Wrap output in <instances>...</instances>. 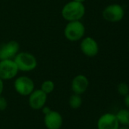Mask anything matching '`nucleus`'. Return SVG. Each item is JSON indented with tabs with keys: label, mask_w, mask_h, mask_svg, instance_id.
Segmentation results:
<instances>
[{
	"label": "nucleus",
	"mask_w": 129,
	"mask_h": 129,
	"mask_svg": "<svg viewBox=\"0 0 129 129\" xmlns=\"http://www.w3.org/2000/svg\"><path fill=\"white\" fill-rule=\"evenodd\" d=\"M86 13L84 3L70 1L64 5L61 11L62 18L67 22L81 20Z\"/></svg>",
	"instance_id": "nucleus-1"
},
{
	"label": "nucleus",
	"mask_w": 129,
	"mask_h": 129,
	"mask_svg": "<svg viewBox=\"0 0 129 129\" xmlns=\"http://www.w3.org/2000/svg\"><path fill=\"white\" fill-rule=\"evenodd\" d=\"M13 60L21 72H31L38 66L36 57L27 51H19Z\"/></svg>",
	"instance_id": "nucleus-2"
},
{
	"label": "nucleus",
	"mask_w": 129,
	"mask_h": 129,
	"mask_svg": "<svg viewBox=\"0 0 129 129\" xmlns=\"http://www.w3.org/2000/svg\"><path fill=\"white\" fill-rule=\"evenodd\" d=\"M86 28L81 20L70 21L64 28V36L70 42L81 41L85 36Z\"/></svg>",
	"instance_id": "nucleus-3"
},
{
	"label": "nucleus",
	"mask_w": 129,
	"mask_h": 129,
	"mask_svg": "<svg viewBox=\"0 0 129 129\" xmlns=\"http://www.w3.org/2000/svg\"><path fill=\"white\" fill-rule=\"evenodd\" d=\"M14 91L21 96L28 97L35 89V85L31 78L27 76H17L13 84Z\"/></svg>",
	"instance_id": "nucleus-4"
},
{
	"label": "nucleus",
	"mask_w": 129,
	"mask_h": 129,
	"mask_svg": "<svg viewBox=\"0 0 129 129\" xmlns=\"http://www.w3.org/2000/svg\"><path fill=\"white\" fill-rule=\"evenodd\" d=\"M125 9L119 4H111L107 5L103 11L102 15L104 20L111 23L121 21L125 17Z\"/></svg>",
	"instance_id": "nucleus-5"
},
{
	"label": "nucleus",
	"mask_w": 129,
	"mask_h": 129,
	"mask_svg": "<svg viewBox=\"0 0 129 129\" xmlns=\"http://www.w3.org/2000/svg\"><path fill=\"white\" fill-rule=\"evenodd\" d=\"M19 73L14 60H0V79L3 81L15 79Z\"/></svg>",
	"instance_id": "nucleus-6"
},
{
	"label": "nucleus",
	"mask_w": 129,
	"mask_h": 129,
	"mask_svg": "<svg viewBox=\"0 0 129 129\" xmlns=\"http://www.w3.org/2000/svg\"><path fill=\"white\" fill-rule=\"evenodd\" d=\"M80 49L82 54L86 57H94L99 53V45L94 38L86 36L81 40Z\"/></svg>",
	"instance_id": "nucleus-7"
},
{
	"label": "nucleus",
	"mask_w": 129,
	"mask_h": 129,
	"mask_svg": "<svg viewBox=\"0 0 129 129\" xmlns=\"http://www.w3.org/2000/svg\"><path fill=\"white\" fill-rule=\"evenodd\" d=\"M20 51V45L15 40H11L0 45V60H13Z\"/></svg>",
	"instance_id": "nucleus-8"
},
{
	"label": "nucleus",
	"mask_w": 129,
	"mask_h": 129,
	"mask_svg": "<svg viewBox=\"0 0 129 129\" xmlns=\"http://www.w3.org/2000/svg\"><path fill=\"white\" fill-rule=\"evenodd\" d=\"M47 97L48 94L43 92L40 88L34 89L28 96V104L33 110H41L46 105Z\"/></svg>",
	"instance_id": "nucleus-9"
},
{
	"label": "nucleus",
	"mask_w": 129,
	"mask_h": 129,
	"mask_svg": "<svg viewBox=\"0 0 129 129\" xmlns=\"http://www.w3.org/2000/svg\"><path fill=\"white\" fill-rule=\"evenodd\" d=\"M43 122L47 129H60L63 125V118L60 113L51 110L44 115Z\"/></svg>",
	"instance_id": "nucleus-10"
},
{
	"label": "nucleus",
	"mask_w": 129,
	"mask_h": 129,
	"mask_svg": "<svg viewBox=\"0 0 129 129\" xmlns=\"http://www.w3.org/2000/svg\"><path fill=\"white\" fill-rule=\"evenodd\" d=\"M97 127V129H119L120 125L115 113H106L100 116Z\"/></svg>",
	"instance_id": "nucleus-11"
},
{
	"label": "nucleus",
	"mask_w": 129,
	"mask_h": 129,
	"mask_svg": "<svg viewBox=\"0 0 129 129\" xmlns=\"http://www.w3.org/2000/svg\"><path fill=\"white\" fill-rule=\"evenodd\" d=\"M88 87L89 79L83 74H78L75 76L71 82V89L73 94L82 95L87 91Z\"/></svg>",
	"instance_id": "nucleus-12"
},
{
	"label": "nucleus",
	"mask_w": 129,
	"mask_h": 129,
	"mask_svg": "<svg viewBox=\"0 0 129 129\" xmlns=\"http://www.w3.org/2000/svg\"><path fill=\"white\" fill-rule=\"evenodd\" d=\"M116 116L120 126L129 127V110L126 108L120 109L116 113Z\"/></svg>",
	"instance_id": "nucleus-13"
},
{
	"label": "nucleus",
	"mask_w": 129,
	"mask_h": 129,
	"mask_svg": "<svg viewBox=\"0 0 129 129\" xmlns=\"http://www.w3.org/2000/svg\"><path fill=\"white\" fill-rule=\"evenodd\" d=\"M82 98L81 95L73 94L70 96L69 100H68V104L69 107L73 109V110H77L80 108L82 105Z\"/></svg>",
	"instance_id": "nucleus-14"
},
{
	"label": "nucleus",
	"mask_w": 129,
	"mask_h": 129,
	"mask_svg": "<svg viewBox=\"0 0 129 129\" xmlns=\"http://www.w3.org/2000/svg\"><path fill=\"white\" fill-rule=\"evenodd\" d=\"M55 88H56L55 82L49 79L43 81L40 85V89L43 92H45L46 94H49L52 92H53V91L55 90Z\"/></svg>",
	"instance_id": "nucleus-15"
},
{
	"label": "nucleus",
	"mask_w": 129,
	"mask_h": 129,
	"mask_svg": "<svg viewBox=\"0 0 129 129\" xmlns=\"http://www.w3.org/2000/svg\"><path fill=\"white\" fill-rule=\"evenodd\" d=\"M117 92L122 97L126 96L129 94V85L126 82H120L117 85Z\"/></svg>",
	"instance_id": "nucleus-16"
},
{
	"label": "nucleus",
	"mask_w": 129,
	"mask_h": 129,
	"mask_svg": "<svg viewBox=\"0 0 129 129\" xmlns=\"http://www.w3.org/2000/svg\"><path fill=\"white\" fill-rule=\"evenodd\" d=\"M8 107V101L3 96H0V111H4Z\"/></svg>",
	"instance_id": "nucleus-17"
},
{
	"label": "nucleus",
	"mask_w": 129,
	"mask_h": 129,
	"mask_svg": "<svg viewBox=\"0 0 129 129\" xmlns=\"http://www.w3.org/2000/svg\"><path fill=\"white\" fill-rule=\"evenodd\" d=\"M124 101V104L125 106V108L129 110V94L124 97V101Z\"/></svg>",
	"instance_id": "nucleus-18"
},
{
	"label": "nucleus",
	"mask_w": 129,
	"mask_h": 129,
	"mask_svg": "<svg viewBox=\"0 0 129 129\" xmlns=\"http://www.w3.org/2000/svg\"><path fill=\"white\" fill-rule=\"evenodd\" d=\"M42 110V111H43V113L44 114V115H46V113H48L50 110H51V109L49 108V107H46V105L41 109Z\"/></svg>",
	"instance_id": "nucleus-19"
},
{
	"label": "nucleus",
	"mask_w": 129,
	"mask_h": 129,
	"mask_svg": "<svg viewBox=\"0 0 129 129\" xmlns=\"http://www.w3.org/2000/svg\"><path fill=\"white\" fill-rule=\"evenodd\" d=\"M4 91V81L0 79V96L2 95Z\"/></svg>",
	"instance_id": "nucleus-20"
},
{
	"label": "nucleus",
	"mask_w": 129,
	"mask_h": 129,
	"mask_svg": "<svg viewBox=\"0 0 129 129\" xmlns=\"http://www.w3.org/2000/svg\"><path fill=\"white\" fill-rule=\"evenodd\" d=\"M72 1H75V2H81V3H84L86 0H72Z\"/></svg>",
	"instance_id": "nucleus-21"
},
{
	"label": "nucleus",
	"mask_w": 129,
	"mask_h": 129,
	"mask_svg": "<svg viewBox=\"0 0 129 129\" xmlns=\"http://www.w3.org/2000/svg\"><path fill=\"white\" fill-rule=\"evenodd\" d=\"M119 129H129L128 127H124V126H120Z\"/></svg>",
	"instance_id": "nucleus-22"
},
{
	"label": "nucleus",
	"mask_w": 129,
	"mask_h": 129,
	"mask_svg": "<svg viewBox=\"0 0 129 129\" xmlns=\"http://www.w3.org/2000/svg\"><path fill=\"white\" fill-rule=\"evenodd\" d=\"M128 48H129V42H128Z\"/></svg>",
	"instance_id": "nucleus-23"
},
{
	"label": "nucleus",
	"mask_w": 129,
	"mask_h": 129,
	"mask_svg": "<svg viewBox=\"0 0 129 129\" xmlns=\"http://www.w3.org/2000/svg\"><path fill=\"white\" fill-rule=\"evenodd\" d=\"M128 128H129V127H128Z\"/></svg>",
	"instance_id": "nucleus-24"
}]
</instances>
